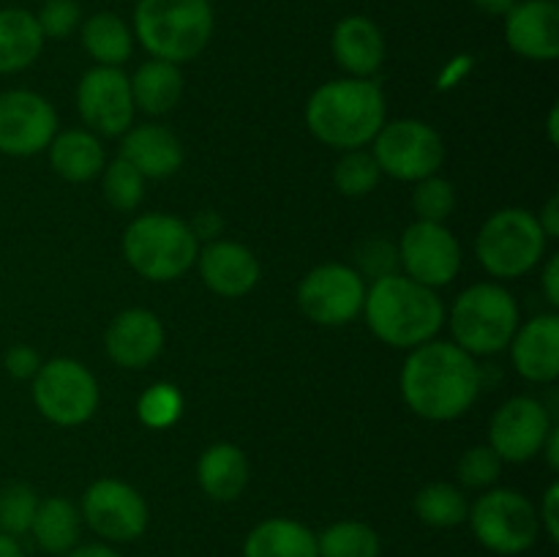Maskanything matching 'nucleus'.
<instances>
[{
	"label": "nucleus",
	"mask_w": 559,
	"mask_h": 557,
	"mask_svg": "<svg viewBox=\"0 0 559 557\" xmlns=\"http://www.w3.org/2000/svg\"><path fill=\"white\" fill-rule=\"evenodd\" d=\"M484 377L475 355L451 342H426L407 355L402 396L426 420H456L478 399Z\"/></svg>",
	"instance_id": "f257e3e1"
},
{
	"label": "nucleus",
	"mask_w": 559,
	"mask_h": 557,
	"mask_svg": "<svg viewBox=\"0 0 559 557\" xmlns=\"http://www.w3.org/2000/svg\"><path fill=\"white\" fill-rule=\"evenodd\" d=\"M306 126L328 147L358 151L385 126V96L377 82L360 76L325 82L306 104Z\"/></svg>",
	"instance_id": "f03ea898"
},
{
	"label": "nucleus",
	"mask_w": 559,
	"mask_h": 557,
	"mask_svg": "<svg viewBox=\"0 0 559 557\" xmlns=\"http://www.w3.org/2000/svg\"><path fill=\"white\" fill-rule=\"evenodd\" d=\"M364 311L371 333L399 349H415L431 342L445 322L440 295L404 273L374 278V284L366 289Z\"/></svg>",
	"instance_id": "7ed1b4c3"
},
{
	"label": "nucleus",
	"mask_w": 559,
	"mask_h": 557,
	"mask_svg": "<svg viewBox=\"0 0 559 557\" xmlns=\"http://www.w3.org/2000/svg\"><path fill=\"white\" fill-rule=\"evenodd\" d=\"M134 36L151 58L175 66L194 60L213 36L211 0H140Z\"/></svg>",
	"instance_id": "20e7f679"
},
{
	"label": "nucleus",
	"mask_w": 559,
	"mask_h": 557,
	"mask_svg": "<svg viewBox=\"0 0 559 557\" xmlns=\"http://www.w3.org/2000/svg\"><path fill=\"white\" fill-rule=\"evenodd\" d=\"M200 240L189 224L169 213H145L123 235V257L147 282H175L197 262Z\"/></svg>",
	"instance_id": "39448f33"
},
{
	"label": "nucleus",
	"mask_w": 559,
	"mask_h": 557,
	"mask_svg": "<svg viewBox=\"0 0 559 557\" xmlns=\"http://www.w3.org/2000/svg\"><path fill=\"white\" fill-rule=\"evenodd\" d=\"M522 325L519 306L506 287L491 282L473 284L451 309L453 344L469 355H495L511 344Z\"/></svg>",
	"instance_id": "423d86ee"
},
{
	"label": "nucleus",
	"mask_w": 559,
	"mask_h": 557,
	"mask_svg": "<svg viewBox=\"0 0 559 557\" xmlns=\"http://www.w3.org/2000/svg\"><path fill=\"white\" fill-rule=\"evenodd\" d=\"M546 235L538 216L524 208H502L486 218L475 240V254L495 278H519L546 254Z\"/></svg>",
	"instance_id": "0eeeda50"
},
{
	"label": "nucleus",
	"mask_w": 559,
	"mask_h": 557,
	"mask_svg": "<svg viewBox=\"0 0 559 557\" xmlns=\"http://www.w3.org/2000/svg\"><path fill=\"white\" fill-rule=\"evenodd\" d=\"M473 535L489 552L502 557L533 549L540 535L538 508L516 489H489L469 508Z\"/></svg>",
	"instance_id": "6e6552de"
},
{
	"label": "nucleus",
	"mask_w": 559,
	"mask_h": 557,
	"mask_svg": "<svg viewBox=\"0 0 559 557\" xmlns=\"http://www.w3.org/2000/svg\"><path fill=\"white\" fill-rule=\"evenodd\" d=\"M371 145H374L371 156L380 164V173L396 180H409V183L437 175L445 162L442 137L429 123L415 118L385 123L377 131Z\"/></svg>",
	"instance_id": "1a4fd4ad"
},
{
	"label": "nucleus",
	"mask_w": 559,
	"mask_h": 557,
	"mask_svg": "<svg viewBox=\"0 0 559 557\" xmlns=\"http://www.w3.org/2000/svg\"><path fill=\"white\" fill-rule=\"evenodd\" d=\"M33 402L52 424L80 426L96 413L98 382L80 360L52 358L33 377Z\"/></svg>",
	"instance_id": "9d476101"
},
{
	"label": "nucleus",
	"mask_w": 559,
	"mask_h": 557,
	"mask_svg": "<svg viewBox=\"0 0 559 557\" xmlns=\"http://www.w3.org/2000/svg\"><path fill=\"white\" fill-rule=\"evenodd\" d=\"M364 273L342 262H325L304 276L298 287V306L311 322L338 328L364 311Z\"/></svg>",
	"instance_id": "9b49d317"
},
{
	"label": "nucleus",
	"mask_w": 559,
	"mask_h": 557,
	"mask_svg": "<svg viewBox=\"0 0 559 557\" xmlns=\"http://www.w3.org/2000/svg\"><path fill=\"white\" fill-rule=\"evenodd\" d=\"M82 522L104 541L129 544L147 530V502L131 484L118 478H102L87 486L82 497Z\"/></svg>",
	"instance_id": "f8f14e48"
},
{
	"label": "nucleus",
	"mask_w": 559,
	"mask_h": 557,
	"mask_svg": "<svg viewBox=\"0 0 559 557\" xmlns=\"http://www.w3.org/2000/svg\"><path fill=\"white\" fill-rule=\"evenodd\" d=\"M396 254L404 276L431 289L451 284L462 268V246L451 229L435 222L409 224L402 233Z\"/></svg>",
	"instance_id": "ddd939ff"
},
{
	"label": "nucleus",
	"mask_w": 559,
	"mask_h": 557,
	"mask_svg": "<svg viewBox=\"0 0 559 557\" xmlns=\"http://www.w3.org/2000/svg\"><path fill=\"white\" fill-rule=\"evenodd\" d=\"M58 134V115L52 104L33 91L0 93V153L36 156L47 151Z\"/></svg>",
	"instance_id": "4468645a"
},
{
	"label": "nucleus",
	"mask_w": 559,
	"mask_h": 557,
	"mask_svg": "<svg viewBox=\"0 0 559 557\" xmlns=\"http://www.w3.org/2000/svg\"><path fill=\"white\" fill-rule=\"evenodd\" d=\"M76 109L85 126L96 134L118 137L131 129L134 98L131 82L118 66H96L87 71L76 87Z\"/></svg>",
	"instance_id": "2eb2a0df"
},
{
	"label": "nucleus",
	"mask_w": 559,
	"mask_h": 557,
	"mask_svg": "<svg viewBox=\"0 0 559 557\" xmlns=\"http://www.w3.org/2000/svg\"><path fill=\"white\" fill-rule=\"evenodd\" d=\"M551 431L549 410L533 396H513L489 424V446L502 462H530L538 457Z\"/></svg>",
	"instance_id": "dca6fc26"
},
{
	"label": "nucleus",
	"mask_w": 559,
	"mask_h": 557,
	"mask_svg": "<svg viewBox=\"0 0 559 557\" xmlns=\"http://www.w3.org/2000/svg\"><path fill=\"white\" fill-rule=\"evenodd\" d=\"M506 42L527 60H555L559 55L557 0H516L506 14Z\"/></svg>",
	"instance_id": "f3484780"
},
{
	"label": "nucleus",
	"mask_w": 559,
	"mask_h": 557,
	"mask_svg": "<svg viewBox=\"0 0 559 557\" xmlns=\"http://www.w3.org/2000/svg\"><path fill=\"white\" fill-rule=\"evenodd\" d=\"M197 265L205 287L222 298H240L260 282V260L235 240H211L197 254Z\"/></svg>",
	"instance_id": "a211bd4d"
},
{
	"label": "nucleus",
	"mask_w": 559,
	"mask_h": 557,
	"mask_svg": "<svg viewBox=\"0 0 559 557\" xmlns=\"http://www.w3.org/2000/svg\"><path fill=\"white\" fill-rule=\"evenodd\" d=\"M107 355L123 369H142L158 358L164 347V325L153 311L126 309L109 322L104 336Z\"/></svg>",
	"instance_id": "6ab92c4d"
},
{
	"label": "nucleus",
	"mask_w": 559,
	"mask_h": 557,
	"mask_svg": "<svg viewBox=\"0 0 559 557\" xmlns=\"http://www.w3.org/2000/svg\"><path fill=\"white\" fill-rule=\"evenodd\" d=\"M508 347H511L513 366L524 380L549 386L559 377V317H533L516 328Z\"/></svg>",
	"instance_id": "aec40b11"
},
{
	"label": "nucleus",
	"mask_w": 559,
	"mask_h": 557,
	"mask_svg": "<svg viewBox=\"0 0 559 557\" xmlns=\"http://www.w3.org/2000/svg\"><path fill=\"white\" fill-rule=\"evenodd\" d=\"M120 158H126L145 180H162L180 169L183 145L167 126L142 123L123 134Z\"/></svg>",
	"instance_id": "412c9836"
},
{
	"label": "nucleus",
	"mask_w": 559,
	"mask_h": 557,
	"mask_svg": "<svg viewBox=\"0 0 559 557\" xmlns=\"http://www.w3.org/2000/svg\"><path fill=\"white\" fill-rule=\"evenodd\" d=\"M331 47L336 63L349 76H360V80H369L371 74H377L382 60H385V36L369 16L360 14L344 16L333 27Z\"/></svg>",
	"instance_id": "4be33fe9"
},
{
	"label": "nucleus",
	"mask_w": 559,
	"mask_h": 557,
	"mask_svg": "<svg viewBox=\"0 0 559 557\" xmlns=\"http://www.w3.org/2000/svg\"><path fill=\"white\" fill-rule=\"evenodd\" d=\"M197 481L211 500H238L249 486V459L233 442H216L202 451L200 464H197Z\"/></svg>",
	"instance_id": "5701e85b"
},
{
	"label": "nucleus",
	"mask_w": 559,
	"mask_h": 557,
	"mask_svg": "<svg viewBox=\"0 0 559 557\" xmlns=\"http://www.w3.org/2000/svg\"><path fill=\"white\" fill-rule=\"evenodd\" d=\"M243 557H320L317 533L298 519H265L246 535Z\"/></svg>",
	"instance_id": "b1692460"
},
{
	"label": "nucleus",
	"mask_w": 559,
	"mask_h": 557,
	"mask_svg": "<svg viewBox=\"0 0 559 557\" xmlns=\"http://www.w3.org/2000/svg\"><path fill=\"white\" fill-rule=\"evenodd\" d=\"M49 164L60 178L71 183H85L102 175L104 169V147L93 131L69 129L60 131L49 142Z\"/></svg>",
	"instance_id": "393cba45"
},
{
	"label": "nucleus",
	"mask_w": 559,
	"mask_h": 557,
	"mask_svg": "<svg viewBox=\"0 0 559 557\" xmlns=\"http://www.w3.org/2000/svg\"><path fill=\"white\" fill-rule=\"evenodd\" d=\"M44 33L27 9H0V74H16L36 63Z\"/></svg>",
	"instance_id": "a878e982"
},
{
	"label": "nucleus",
	"mask_w": 559,
	"mask_h": 557,
	"mask_svg": "<svg viewBox=\"0 0 559 557\" xmlns=\"http://www.w3.org/2000/svg\"><path fill=\"white\" fill-rule=\"evenodd\" d=\"M129 82L134 109H142L145 115H167L183 96V74L167 60H145Z\"/></svg>",
	"instance_id": "bb28decb"
},
{
	"label": "nucleus",
	"mask_w": 559,
	"mask_h": 557,
	"mask_svg": "<svg viewBox=\"0 0 559 557\" xmlns=\"http://www.w3.org/2000/svg\"><path fill=\"white\" fill-rule=\"evenodd\" d=\"M31 533L47 555H66L80 544L82 513L69 497H47L38 500Z\"/></svg>",
	"instance_id": "cd10ccee"
},
{
	"label": "nucleus",
	"mask_w": 559,
	"mask_h": 557,
	"mask_svg": "<svg viewBox=\"0 0 559 557\" xmlns=\"http://www.w3.org/2000/svg\"><path fill=\"white\" fill-rule=\"evenodd\" d=\"M82 44L98 66H123L134 49L129 25L112 11H98L82 22Z\"/></svg>",
	"instance_id": "c85d7f7f"
},
{
	"label": "nucleus",
	"mask_w": 559,
	"mask_h": 557,
	"mask_svg": "<svg viewBox=\"0 0 559 557\" xmlns=\"http://www.w3.org/2000/svg\"><path fill=\"white\" fill-rule=\"evenodd\" d=\"M382 541L377 530L366 522L342 519L317 535V555L320 557H380Z\"/></svg>",
	"instance_id": "c756f323"
},
{
	"label": "nucleus",
	"mask_w": 559,
	"mask_h": 557,
	"mask_svg": "<svg viewBox=\"0 0 559 557\" xmlns=\"http://www.w3.org/2000/svg\"><path fill=\"white\" fill-rule=\"evenodd\" d=\"M415 513L424 524L437 530H451L467 522L469 502L459 486L437 481V484L424 486L415 495Z\"/></svg>",
	"instance_id": "7c9ffc66"
},
{
	"label": "nucleus",
	"mask_w": 559,
	"mask_h": 557,
	"mask_svg": "<svg viewBox=\"0 0 559 557\" xmlns=\"http://www.w3.org/2000/svg\"><path fill=\"white\" fill-rule=\"evenodd\" d=\"M380 164L366 151H347L333 169V183L344 197H366L380 183Z\"/></svg>",
	"instance_id": "2f4dec72"
},
{
	"label": "nucleus",
	"mask_w": 559,
	"mask_h": 557,
	"mask_svg": "<svg viewBox=\"0 0 559 557\" xmlns=\"http://www.w3.org/2000/svg\"><path fill=\"white\" fill-rule=\"evenodd\" d=\"M38 497L22 481H11L0 489V533L5 535H20L31 533L33 517H36Z\"/></svg>",
	"instance_id": "473e14b6"
},
{
	"label": "nucleus",
	"mask_w": 559,
	"mask_h": 557,
	"mask_svg": "<svg viewBox=\"0 0 559 557\" xmlns=\"http://www.w3.org/2000/svg\"><path fill=\"white\" fill-rule=\"evenodd\" d=\"M456 208V189H453L451 180L440 178V175H431L415 183L413 191V211L418 216V222H435L442 224Z\"/></svg>",
	"instance_id": "72a5a7b5"
},
{
	"label": "nucleus",
	"mask_w": 559,
	"mask_h": 557,
	"mask_svg": "<svg viewBox=\"0 0 559 557\" xmlns=\"http://www.w3.org/2000/svg\"><path fill=\"white\" fill-rule=\"evenodd\" d=\"M104 197L118 211H134L145 194V178L131 167L126 158H115L109 167H104Z\"/></svg>",
	"instance_id": "f704fd0d"
},
{
	"label": "nucleus",
	"mask_w": 559,
	"mask_h": 557,
	"mask_svg": "<svg viewBox=\"0 0 559 557\" xmlns=\"http://www.w3.org/2000/svg\"><path fill=\"white\" fill-rule=\"evenodd\" d=\"M180 410H183V396L169 382H156L136 402V415L151 429H167V426H173L180 418Z\"/></svg>",
	"instance_id": "c9c22d12"
},
{
	"label": "nucleus",
	"mask_w": 559,
	"mask_h": 557,
	"mask_svg": "<svg viewBox=\"0 0 559 557\" xmlns=\"http://www.w3.org/2000/svg\"><path fill=\"white\" fill-rule=\"evenodd\" d=\"M502 473V459L491 451V446H475L459 459V481L467 489H489Z\"/></svg>",
	"instance_id": "e433bc0d"
},
{
	"label": "nucleus",
	"mask_w": 559,
	"mask_h": 557,
	"mask_svg": "<svg viewBox=\"0 0 559 557\" xmlns=\"http://www.w3.org/2000/svg\"><path fill=\"white\" fill-rule=\"evenodd\" d=\"M82 9L76 0H47L36 14L44 38H69L80 27Z\"/></svg>",
	"instance_id": "4c0bfd02"
},
{
	"label": "nucleus",
	"mask_w": 559,
	"mask_h": 557,
	"mask_svg": "<svg viewBox=\"0 0 559 557\" xmlns=\"http://www.w3.org/2000/svg\"><path fill=\"white\" fill-rule=\"evenodd\" d=\"M358 260H360V268H364V273H369L371 278H382L388 276V273H396L393 268L399 265L396 249L382 244V240H371V244H366Z\"/></svg>",
	"instance_id": "58836bf2"
},
{
	"label": "nucleus",
	"mask_w": 559,
	"mask_h": 557,
	"mask_svg": "<svg viewBox=\"0 0 559 557\" xmlns=\"http://www.w3.org/2000/svg\"><path fill=\"white\" fill-rule=\"evenodd\" d=\"M38 369H41V358H38L36 349L27 347V344H14V347L5 353V371H9L11 377H16V380H33Z\"/></svg>",
	"instance_id": "ea45409f"
},
{
	"label": "nucleus",
	"mask_w": 559,
	"mask_h": 557,
	"mask_svg": "<svg viewBox=\"0 0 559 557\" xmlns=\"http://www.w3.org/2000/svg\"><path fill=\"white\" fill-rule=\"evenodd\" d=\"M538 522H540V530H544L546 535H549V541H559V484H551L549 489H546L544 495V502H540L538 508Z\"/></svg>",
	"instance_id": "a19ab883"
},
{
	"label": "nucleus",
	"mask_w": 559,
	"mask_h": 557,
	"mask_svg": "<svg viewBox=\"0 0 559 557\" xmlns=\"http://www.w3.org/2000/svg\"><path fill=\"white\" fill-rule=\"evenodd\" d=\"M189 227H191V233H194L197 240L200 238L213 240L218 233H222V218H218V213H213V211H202V213H197L194 222H191Z\"/></svg>",
	"instance_id": "79ce46f5"
},
{
	"label": "nucleus",
	"mask_w": 559,
	"mask_h": 557,
	"mask_svg": "<svg viewBox=\"0 0 559 557\" xmlns=\"http://www.w3.org/2000/svg\"><path fill=\"white\" fill-rule=\"evenodd\" d=\"M540 282H544L546 300H549L551 306H559V254L549 257V262H546Z\"/></svg>",
	"instance_id": "37998d69"
},
{
	"label": "nucleus",
	"mask_w": 559,
	"mask_h": 557,
	"mask_svg": "<svg viewBox=\"0 0 559 557\" xmlns=\"http://www.w3.org/2000/svg\"><path fill=\"white\" fill-rule=\"evenodd\" d=\"M540 229H544L546 238H557L559 235V197L551 194L549 202H546L544 213L538 216Z\"/></svg>",
	"instance_id": "c03bdc74"
},
{
	"label": "nucleus",
	"mask_w": 559,
	"mask_h": 557,
	"mask_svg": "<svg viewBox=\"0 0 559 557\" xmlns=\"http://www.w3.org/2000/svg\"><path fill=\"white\" fill-rule=\"evenodd\" d=\"M63 557H123L107 544H76L74 549L66 552Z\"/></svg>",
	"instance_id": "a18cd8bd"
},
{
	"label": "nucleus",
	"mask_w": 559,
	"mask_h": 557,
	"mask_svg": "<svg viewBox=\"0 0 559 557\" xmlns=\"http://www.w3.org/2000/svg\"><path fill=\"white\" fill-rule=\"evenodd\" d=\"M473 3H475V9L484 11V14L506 16L508 11L513 9V3H516V0H473Z\"/></svg>",
	"instance_id": "49530a36"
},
{
	"label": "nucleus",
	"mask_w": 559,
	"mask_h": 557,
	"mask_svg": "<svg viewBox=\"0 0 559 557\" xmlns=\"http://www.w3.org/2000/svg\"><path fill=\"white\" fill-rule=\"evenodd\" d=\"M544 451H546V459H549V467L557 470L559 467V429H555V426H551L549 437H546L544 448H540V453Z\"/></svg>",
	"instance_id": "de8ad7c7"
},
{
	"label": "nucleus",
	"mask_w": 559,
	"mask_h": 557,
	"mask_svg": "<svg viewBox=\"0 0 559 557\" xmlns=\"http://www.w3.org/2000/svg\"><path fill=\"white\" fill-rule=\"evenodd\" d=\"M0 557H25V552H22L20 541L14 535L0 533Z\"/></svg>",
	"instance_id": "09e8293b"
},
{
	"label": "nucleus",
	"mask_w": 559,
	"mask_h": 557,
	"mask_svg": "<svg viewBox=\"0 0 559 557\" xmlns=\"http://www.w3.org/2000/svg\"><path fill=\"white\" fill-rule=\"evenodd\" d=\"M549 140H551V145H557V142H559V134H557V107L551 109V115H549Z\"/></svg>",
	"instance_id": "8fccbe9b"
}]
</instances>
